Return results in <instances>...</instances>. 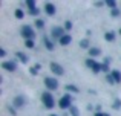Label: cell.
I'll return each instance as SVG.
<instances>
[{"instance_id": "6da1fadb", "label": "cell", "mask_w": 121, "mask_h": 116, "mask_svg": "<svg viewBox=\"0 0 121 116\" xmlns=\"http://www.w3.org/2000/svg\"><path fill=\"white\" fill-rule=\"evenodd\" d=\"M41 101H43V104H44L46 108H54V105H55V99H54V96H52L51 92H44L43 95H41Z\"/></svg>"}, {"instance_id": "7a4b0ae2", "label": "cell", "mask_w": 121, "mask_h": 116, "mask_svg": "<svg viewBox=\"0 0 121 116\" xmlns=\"http://www.w3.org/2000/svg\"><path fill=\"white\" fill-rule=\"evenodd\" d=\"M58 105H60V108H63V110H66V108H71V107H72V96L69 95V93L63 95L61 98H60V101H58Z\"/></svg>"}, {"instance_id": "3957f363", "label": "cell", "mask_w": 121, "mask_h": 116, "mask_svg": "<svg viewBox=\"0 0 121 116\" xmlns=\"http://www.w3.org/2000/svg\"><path fill=\"white\" fill-rule=\"evenodd\" d=\"M44 86H46L48 92H54V90L58 89V81L52 76H46L44 78Z\"/></svg>"}, {"instance_id": "277c9868", "label": "cell", "mask_w": 121, "mask_h": 116, "mask_svg": "<svg viewBox=\"0 0 121 116\" xmlns=\"http://www.w3.org/2000/svg\"><path fill=\"white\" fill-rule=\"evenodd\" d=\"M22 35L25 37V40H34L35 38V32H34L32 26H29V24H25L22 28Z\"/></svg>"}, {"instance_id": "5b68a950", "label": "cell", "mask_w": 121, "mask_h": 116, "mask_svg": "<svg viewBox=\"0 0 121 116\" xmlns=\"http://www.w3.org/2000/svg\"><path fill=\"white\" fill-rule=\"evenodd\" d=\"M65 31H66V29H65V28H61V26H54L52 29H51V37L60 41V38H61V37L66 34Z\"/></svg>"}, {"instance_id": "8992f818", "label": "cell", "mask_w": 121, "mask_h": 116, "mask_svg": "<svg viewBox=\"0 0 121 116\" xmlns=\"http://www.w3.org/2000/svg\"><path fill=\"white\" fill-rule=\"evenodd\" d=\"M51 72H52L54 75H57V76H60V75H63V73H65L63 67L58 64V63H51Z\"/></svg>"}, {"instance_id": "52a82bcc", "label": "cell", "mask_w": 121, "mask_h": 116, "mask_svg": "<svg viewBox=\"0 0 121 116\" xmlns=\"http://www.w3.org/2000/svg\"><path fill=\"white\" fill-rule=\"evenodd\" d=\"M2 69H5V70H8V72H15L17 70V64H15L14 61H3Z\"/></svg>"}, {"instance_id": "ba28073f", "label": "cell", "mask_w": 121, "mask_h": 116, "mask_svg": "<svg viewBox=\"0 0 121 116\" xmlns=\"http://www.w3.org/2000/svg\"><path fill=\"white\" fill-rule=\"evenodd\" d=\"M25 102H26V99H25V96L18 95V96H15V98H14V101H12V104H14V107L20 108V107H23V105H25Z\"/></svg>"}, {"instance_id": "9c48e42d", "label": "cell", "mask_w": 121, "mask_h": 116, "mask_svg": "<svg viewBox=\"0 0 121 116\" xmlns=\"http://www.w3.org/2000/svg\"><path fill=\"white\" fill-rule=\"evenodd\" d=\"M44 12H46L48 15H54L55 14V5H54V3H46V5H44Z\"/></svg>"}, {"instance_id": "30bf717a", "label": "cell", "mask_w": 121, "mask_h": 116, "mask_svg": "<svg viewBox=\"0 0 121 116\" xmlns=\"http://www.w3.org/2000/svg\"><path fill=\"white\" fill-rule=\"evenodd\" d=\"M71 41H72V35H69V34H65V35L60 38V44L61 46H68Z\"/></svg>"}, {"instance_id": "8fae6325", "label": "cell", "mask_w": 121, "mask_h": 116, "mask_svg": "<svg viewBox=\"0 0 121 116\" xmlns=\"http://www.w3.org/2000/svg\"><path fill=\"white\" fill-rule=\"evenodd\" d=\"M89 55H91V58L100 57V55H101V49L100 48H91V49H89Z\"/></svg>"}, {"instance_id": "7c38bea8", "label": "cell", "mask_w": 121, "mask_h": 116, "mask_svg": "<svg viewBox=\"0 0 121 116\" xmlns=\"http://www.w3.org/2000/svg\"><path fill=\"white\" fill-rule=\"evenodd\" d=\"M43 41H44V46H46L48 51H54V41H52V40H49L48 37H44Z\"/></svg>"}, {"instance_id": "4fadbf2b", "label": "cell", "mask_w": 121, "mask_h": 116, "mask_svg": "<svg viewBox=\"0 0 121 116\" xmlns=\"http://www.w3.org/2000/svg\"><path fill=\"white\" fill-rule=\"evenodd\" d=\"M15 57L20 60L22 63H28V60H29V58H28V55L23 54V52H15Z\"/></svg>"}, {"instance_id": "5bb4252c", "label": "cell", "mask_w": 121, "mask_h": 116, "mask_svg": "<svg viewBox=\"0 0 121 116\" xmlns=\"http://www.w3.org/2000/svg\"><path fill=\"white\" fill-rule=\"evenodd\" d=\"M41 69V66L40 64H35V66H32V67L29 69V73L32 75V76H35V75H39V70Z\"/></svg>"}, {"instance_id": "9a60e30c", "label": "cell", "mask_w": 121, "mask_h": 116, "mask_svg": "<svg viewBox=\"0 0 121 116\" xmlns=\"http://www.w3.org/2000/svg\"><path fill=\"white\" fill-rule=\"evenodd\" d=\"M110 75L113 76V80H115L117 83H121V72L120 70H112V72H110Z\"/></svg>"}, {"instance_id": "2e32d148", "label": "cell", "mask_w": 121, "mask_h": 116, "mask_svg": "<svg viewBox=\"0 0 121 116\" xmlns=\"http://www.w3.org/2000/svg\"><path fill=\"white\" fill-rule=\"evenodd\" d=\"M104 38H106V41H113V40H115V32H113V31L106 32L104 34Z\"/></svg>"}, {"instance_id": "e0dca14e", "label": "cell", "mask_w": 121, "mask_h": 116, "mask_svg": "<svg viewBox=\"0 0 121 116\" xmlns=\"http://www.w3.org/2000/svg\"><path fill=\"white\" fill-rule=\"evenodd\" d=\"M97 64V61H95L94 58H91L89 57L87 60H86V67H89V69H94V66Z\"/></svg>"}, {"instance_id": "ac0fdd59", "label": "cell", "mask_w": 121, "mask_h": 116, "mask_svg": "<svg viewBox=\"0 0 121 116\" xmlns=\"http://www.w3.org/2000/svg\"><path fill=\"white\" fill-rule=\"evenodd\" d=\"M25 5L28 6V9H29V12L31 11H34V9H37V5H35V2H32V0H28Z\"/></svg>"}, {"instance_id": "d6986e66", "label": "cell", "mask_w": 121, "mask_h": 116, "mask_svg": "<svg viewBox=\"0 0 121 116\" xmlns=\"http://www.w3.org/2000/svg\"><path fill=\"white\" fill-rule=\"evenodd\" d=\"M23 17H25V11H23V9H15V18L22 20Z\"/></svg>"}, {"instance_id": "ffe728a7", "label": "cell", "mask_w": 121, "mask_h": 116, "mask_svg": "<svg viewBox=\"0 0 121 116\" xmlns=\"http://www.w3.org/2000/svg\"><path fill=\"white\" fill-rule=\"evenodd\" d=\"M80 48L87 49V51L91 49V48H89V40H87V38H84V40H81V41H80Z\"/></svg>"}, {"instance_id": "44dd1931", "label": "cell", "mask_w": 121, "mask_h": 116, "mask_svg": "<svg viewBox=\"0 0 121 116\" xmlns=\"http://www.w3.org/2000/svg\"><path fill=\"white\" fill-rule=\"evenodd\" d=\"M66 90H68V92L78 93V87H77V86H72V84H68V86H66Z\"/></svg>"}, {"instance_id": "7402d4cb", "label": "cell", "mask_w": 121, "mask_h": 116, "mask_svg": "<svg viewBox=\"0 0 121 116\" xmlns=\"http://www.w3.org/2000/svg\"><path fill=\"white\" fill-rule=\"evenodd\" d=\"M34 23H35V26H37V29H43L44 28V21L41 20V18H37L35 21H34Z\"/></svg>"}, {"instance_id": "603a6c76", "label": "cell", "mask_w": 121, "mask_h": 116, "mask_svg": "<svg viewBox=\"0 0 121 116\" xmlns=\"http://www.w3.org/2000/svg\"><path fill=\"white\" fill-rule=\"evenodd\" d=\"M69 113H71V116H80V112H78V108L75 107V105L69 108Z\"/></svg>"}, {"instance_id": "cb8c5ba5", "label": "cell", "mask_w": 121, "mask_h": 116, "mask_svg": "<svg viewBox=\"0 0 121 116\" xmlns=\"http://www.w3.org/2000/svg\"><path fill=\"white\" fill-rule=\"evenodd\" d=\"M101 70H103V64H100V63H97V64L94 66V69H92L94 73H98V72H101Z\"/></svg>"}, {"instance_id": "d4e9b609", "label": "cell", "mask_w": 121, "mask_h": 116, "mask_svg": "<svg viewBox=\"0 0 121 116\" xmlns=\"http://www.w3.org/2000/svg\"><path fill=\"white\" fill-rule=\"evenodd\" d=\"M106 80H107V83H109L110 86H112V84H117V81L113 80V76H112L110 73H107V75H106Z\"/></svg>"}, {"instance_id": "484cf974", "label": "cell", "mask_w": 121, "mask_h": 116, "mask_svg": "<svg viewBox=\"0 0 121 116\" xmlns=\"http://www.w3.org/2000/svg\"><path fill=\"white\" fill-rule=\"evenodd\" d=\"M121 14V11L118 8H115V9H110V15H112V17H118V15Z\"/></svg>"}, {"instance_id": "4316f807", "label": "cell", "mask_w": 121, "mask_h": 116, "mask_svg": "<svg viewBox=\"0 0 121 116\" xmlns=\"http://www.w3.org/2000/svg\"><path fill=\"white\" fill-rule=\"evenodd\" d=\"M25 44H26V48L34 49V40H25Z\"/></svg>"}, {"instance_id": "83f0119b", "label": "cell", "mask_w": 121, "mask_h": 116, "mask_svg": "<svg viewBox=\"0 0 121 116\" xmlns=\"http://www.w3.org/2000/svg\"><path fill=\"white\" fill-rule=\"evenodd\" d=\"M63 28H65L66 31H71V29H72V21H71V20L65 21V26H63Z\"/></svg>"}, {"instance_id": "f1b7e54d", "label": "cell", "mask_w": 121, "mask_h": 116, "mask_svg": "<svg viewBox=\"0 0 121 116\" xmlns=\"http://www.w3.org/2000/svg\"><path fill=\"white\" fill-rule=\"evenodd\" d=\"M120 107H121V99H118V98H117L115 101H113V108H115V110H118Z\"/></svg>"}, {"instance_id": "f546056e", "label": "cell", "mask_w": 121, "mask_h": 116, "mask_svg": "<svg viewBox=\"0 0 121 116\" xmlns=\"http://www.w3.org/2000/svg\"><path fill=\"white\" fill-rule=\"evenodd\" d=\"M106 5L109 6L110 9H115L117 8V2H113V0H112V2H106Z\"/></svg>"}, {"instance_id": "4dcf8cb0", "label": "cell", "mask_w": 121, "mask_h": 116, "mask_svg": "<svg viewBox=\"0 0 121 116\" xmlns=\"http://www.w3.org/2000/svg\"><path fill=\"white\" fill-rule=\"evenodd\" d=\"M39 12H40V9L37 8V9H34V11H31L29 14H31V15H39Z\"/></svg>"}, {"instance_id": "1f68e13d", "label": "cell", "mask_w": 121, "mask_h": 116, "mask_svg": "<svg viewBox=\"0 0 121 116\" xmlns=\"http://www.w3.org/2000/svg\"><path fill=\"white\" fill-rule=\"evenodd\" d=\"M103 72H109V64L103 63Z\"/></svg>"}, {"instance_id": "d6a6232c", "label": "cell", "mask_w": 121, "mask_h": 116, "mask_svg": "<svg viewBox=\"0 0 121 116\" xmlns=\"http://www.w3.org/2000/svg\"><path fill=\"white\" fill-rule=\"evenodd\" d=\"M5 55H6V51L5 49H0V57H5Z\"/></svg>"}, {"instance_id": "836d02e7", "label": "cell", "mask_w": 121, "mask_h": 116, "mask_svg": "<svg viewBox=\"0 0 121 116\" xmlns=\"http://www.w3.org/2000/svg\"><path fill=\"white\" fill-rule=\"evenodd\" d=\"M104 2H95V6H103Z\"/></svg>"}, {"instance_id": "e575fe53", "label": "cell", "mask_w": 121, "mask_h": 116, "mask_svg": "<svg viewBox=\"0 0 121 116\" xmlns=\"http://www.w3.org/2000/svg\"><path fill=\"white\" fill-rule=\"evenodd\" d=\"M106 113H101V112H97V113H95V116H104Z\"/></svg>"}, {"instance_id": "d590c367", "label": "cell", "mask_w": 121, "mask_h": 116, "mask_svg": "<svg viewBox=\"0 0 121 116\" xmlns=\"http://www.w3.org/2000/svg\"><path fill=\"white\" fill-rule=\"evenodd\" d=\"M9 113H12V115H15V110L12 107H9Z\"/></svg>"}, {"instance_id": "8d00e7d4", "label": "cell", "mask_w": 121, "mask_h": 116, "mask_svg": "<svg viewBox=\"0 0 121 116\" xmlns=\"http://www.w3.org/2000/svg\"><path fill=\"white\" fill-rule=\"evenodd\" d=\"M120 34H121V28H120Z\"/></svg>"}, {"instance_id": "74e56055", "label": "cell", "mask_w": 121, "mask_h": 116, "mask_svg": "<svg viewBox=\"0 0 121 116\" xmlns=\"http://www.w3.org/2000/svg\"><path fill=\"white\" fill-rule=\"evenodd\" d=\"M51 116H57V115H51Z\"/></svg>"}]
</instances>
